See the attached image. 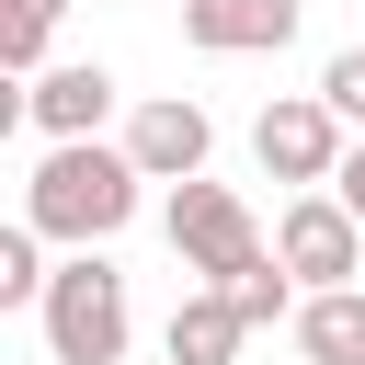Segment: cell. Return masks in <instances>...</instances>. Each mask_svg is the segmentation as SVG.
I'll return each mask as SVG.
<instances>
[{
	"mask_svg": "<svg viewBox=\"0 0 365 365\" xmlns=\"http://www.w3.org/2000/svg\"><path fill=\"white\" fill-rule=\"evenodd\" d=\"M319 103H331V114H342V125L365 137V46H342V57L319 68Z\"/></svg>",
	"mask_w": 365,
	"mask_h": 365,
	"instance_id": "obj_14",
	"label": "cell"
},
{
	"mask_svg": "<svg viewBox=\"0 0 365 365\" xmlns=\"http://www.w3.org/2000/svg\"><path fill=\"white\" fill-rule=\"evenodd\" d=\"M23 114H34V125H46L57 148H68V137H91V125L114 114V68H91V57H68V68H46V80L23 91Z\"/></svg>",
	"mask_w": 365,
	"mask_h": 365,
	"instance_id": "obj_8",
	"label": "cell"
},
{
	"mask_svg": "<svg viewBox=\"0 0 365 365\" xmlns=\"http://www.w3.org/2000/svg\"><path fill=\"white\" fill-rule=\"evenodd\" d=\"M297 34V0H182V46L205 57H262Z\"/></svg>",
	"mask_w": 365,
	"mask_h": 365,
	"instance_id": "obj_7",
	"label": "cell"
},
{
	"mask_svg": "<svg viewBox=\"0 0 365 365\" xmlns=\"http://www.w3.org/2000/svg\"><path fill=\"white\" fill-rule=\"evenodd\" d=\"M205 148H217V125H205V103H182V91H160V103L125 114V160H137L148 182H205Z\"/></svg>",
	"mask_w": 365,
	"mask_h": 365,
	"instance_id": "obj_6",
	"label": "cell"
},
{
	"mask_svg": "<svg viewBox=\"0 0 365 365\" xmlns=\"http://www.w3.org/2000/svg\"><path fill=\"white\" fill-rule=\"evenodd\" d=\"M274 262H285L308 297H342V285H365V217H354L342 194H297V205L274 217Z\"/></svg>",
	"mask_w": 365,
	"mask_h": 365,
	"instance_id": "obj_3",
	"label": "cell"
},
{
	"mask_svg": "<svg viewBox=\"0 0 365 365\" xmlns=\"http://www.w3.org/2000/svg\"><path fill=\"white\" fill-rule=\"evenodd\" d=\"M34 319H46V354L57 365H125V274L103 251H68Z\"/></svg>",
	"mask_w": 365,
	"mask_h": 365,
	"instance_id": "obj_2",
	"label": "cell"
},
{
	"mask_svg": "<svg viewBox=\"0 0 365 365\" xmlns=\"http://www.w3.org/2000/svg\"><path fill=\"white\" fill-rule=\"evenodd\" d=\"M251 160H262L274 182H331V171H342V114H331L319 91H285V103L251 114Z\"/></svg>",
	"mask_w": 365,
	"mask_h": 365,
	"instance_id": "obj_5",
	"label": "cell"
},
{
	"mask_svg": "<svg viewBox=\"0 0 365 365\" xmlns=\"http://www.w3.org/2000/svg\"><path fill=\"white\" fill-rule=\"evenodd\" d=\"M331 194H342V205H354V217H365V137H354V148H342V171H331Z\"/></svg>",
	"mask_w": 365,
	"mask_h": 365,
	"instance_id": "obj_15",
	"label": "cell"
},
{
	"mask_svg": "<svg viewBox=\"0 0 365 365\" xmlns=\"http://www.w3.org/2000/svg\"><path fill=\"white\" fill-rule=\"evenodd\" d=\"M137 160L125 148H103V137H68V148H46L34 160V182H23V228L34 240H68V251H91V240H114L125 217H137Z\"/></svg>",
	"mask_w": 365,
	"mask_h": 365,
	"instance_id": "obj_1",
	"label": "cell"
},
{
	"mask_svg": "<svg viewBox=\"0 0 365 365\" xmlns=\"http://www.w3.org/2000/svg\"><path fill=\"white\" fill-rule=\"evenodd\" d=\"M217 297H228V308H240V319H251V331H262V319H285V308H297V274H285V262H274V251H262V262H251V274H228V285H217Z\"/></svg>",
	"mask_w": 365,
	"mask_h": 365,
	"instance_id": "obj_12",
	"label": "cell"
},
{
	"mask_svg": "<svg viewBox=\"0 0 365 365\" xmlns=\"http://www.w3.org/2000/svg\"><path fill=\"white\" fill-rule=\"evenodd\" d=\"M46 285H57V274H46V240L11 217V228H0V308H46Z\"/></svg>",
	"mask_w": 365,
	"mask_h": 365,
	"instance_id": "obj_11",
	"label": "cell"
},
{
	"mask_svg": "<svg viewBox=\"0 0 365 365\" xmlns=\"http://www.w3.org/2000/svg\"><path fill=\"white\" fill-rule=\"evenodd\" d=\"M171 262H182V274H205V285L251 274V262H262L251 205H240L228 182H171Z\"/></svg>",
	"mask_w": 365,
	"mask_h": 365,
	"instance_id": "obj_4",
	"label": "cell"
},
{
	"mask_svg": "<svg viewBox=\"0 0 365 365\" xmlns=\"http://www.w3.org/2000/svg\"><path fill=\"white\" fill-rule=\"evenodd\" d=\"M297 354H308V365H365V285L308 297V308H297Z\"/></svg>",
	"mask_w": 365,
	"mask_h": 365,
	"instance_id": "obj_10",
	"label": "cell"
},
{
	"mask_svg": "<svg viewBox=\"0 0 365 365\" xmlns=\"http://www.w3.org/2000/svg\"><path fill=\"white\" fill-rule=\"evenodd\" d=\"M240 331H251V319H240L217 285H194V297L171 308V331H160V342H171V365H228V354H240Z\"/></svg>",
	"mask_w": 365,
	"mask_h": 365,
	"instance_id": "obj_9",
	"label": "cell"
},
{
	"mask_svg": "<svg viewBox=\"0 0 365 365\" xmlns=\"http://www.w3.org/2000/svg\"><path fill=\"white\" fill-rule=\"evenodd\" d=\"M57 11H68V0H11V23H0V57H11L23 80H46V34H57Z\"/></svg>",
	"mask_w": 365,
	"mask_h": 365,
	"instance_id": "obj_13",
	"label": "cell"
}]
</instances>
